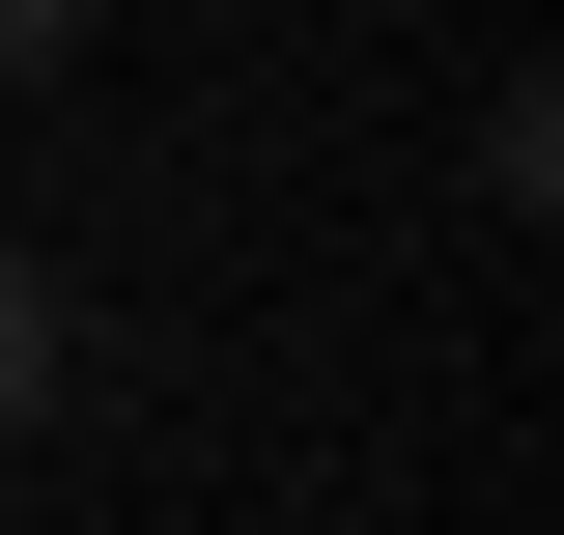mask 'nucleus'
Returning a JSON list of instances; mask_svg holds the SVG:
<instances>
[{"mask_svg": "<svg viewBox=\"0 0 564 535\" xmlns=\"http://www.w3.org/2000/svg\"><path fill=\"white\" fill-rule=\"evenodd\" d=\"M29 395H57V282L0 254V451H29Z\"/></svg>", "mask_w": 564, "mask_h": 535, "instance_id": "nucleus-1", "label": "nucleus"}, {"mask_svg": "<svg viewBox=\"0 0 564 535\" xmlns=\"http://www.w3.org/2000/svg\"><path fill=\"white\" fill-rule=\"evenodd\" d=\"M29 57H85V0H0V85H29Z\"/></svg>", "mask_w": 564, "mask_h": 535, "instance_id": "nucleus-2", "label": "nucleus"}]
</instances>
